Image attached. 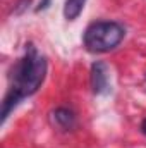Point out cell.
I'll return each instance as SVG.
<instances>
[{
	"label": "cell",
	"mask_w": 146,
	"mask_h": 148,
	"mask_svg": "<svg viewBox=\"0 0 146 148\" xmlns=\"http://www.w3.org/2000/svg\"><path fill=\"white\" fill-rule=\"evenodd\" d=\"M50 2L52 0H40V5L36 7V12H41V10H46L50 7Z\"/></svg>",
	"instance_id": "8992f818"
},
{
	"label": "cell",
	"mask_w": 146,
	"mask_h": 148,
	"mask_svg": "<svg viewBox=\"0 0 146 148\" xmlns=\"http://www.w3.org/2000/svg\"><path fill=\"white\" fill-rule=\"evenodd\" d=\"M89 83L95 95H107L110 93V77H108V66L102 60L93 62L91 73H89Z\"/></svg>",
	"instance_id": "3957f363"
},
{
	"label": "cell",
	"mask_w": 146,
	"mask_h": 148,
	"mask_svg": "<svg viewBox=\"0 0 146 148\" xmlns=\"http://www.w3.org/2000/svg\"><path fill=\"white\" fill-rule=\"evenodd\" d=\"M50 122L53 127H57L59 131H72L77 124L76 114L67 107H57L55 110L50 114Z\"/></svg>",
	"instance_id": "277c9868"
},
{
	"label": "cell",
	"mask_w": 146,
	"mask_h": 148,
	"mask_svg": "<svg viewBox=\"0 0 146 148\" xmlns=\"http://www.w3.org/2000/svg\"><path fill=\"white\" fill-rule=\"evenodd\" d=\"M141 133H143V134L146 136V119L143 121V122H141Z\"/></svg>",
	"instance_id": "ba28073f"
},
{
	"label": "cell",
	"mask_w": 146,
	"mask_h": 148,
	"mask_svg": "<svg viewBox=\"0 0 146 148\" xmlns=\"http://www.w3.org/2000/svg\"><path fill=\"white\" fill-rule=\"evenodd\" d=\"M126 36V28L117 21H95L84 35L83 43L89 53H108L115 50Z\"/></svg>",
	"instance_id": "7a4b0ae2"
},
{
	"label": "cell",
	"mask_w": 146,
	"mask_h": 148,
	"mask_svg": "<svg viewBox=\"0 0 146 148\" xmlns=\"http://www.w3.org/2000/svg\"><path fill=\"white\" fill-rule=\"evenodd\" d=\"M26 3H29V0H19V9H17V12H21V9H24L26 7Z\"/></svg>",
	"instance_id": "52a82bcc"
},
{
	"label": "cell",
	"mask_w": 146,
	"mask_h": 148,
	"mask_svg": "<svg viewBox=\"0 0 146 148\" xmlns=\"http://www.w3.org/2000/svg\"><path fill=\"white\" fill-rule=\"evenodd\" d=\"M84 3L86 0H65V5H64V17L67 21H76L83 9H84Z\"/></svg>",
	"instance_id": "5b68a950"
},
{
	"label": "cell",
	"mask_w": 146,
	"mask_h": 148,
	"mask_svg": "<svg viewBox=\"0 0 146 148\" xmlns=\"http://www.w3.org/2000/svg\"><path fill=\"white\" fill-rule=\"evenodd\" d=\"M46 59L40 55L33 43L26 45V52L21 59L14 62L9 73V90L2 102V124L7 121L10 112L14 110L24 98L35 95L46 76Z\"/></svg>",
	"instance_id": "6da1fadb"
}]
</instances>
